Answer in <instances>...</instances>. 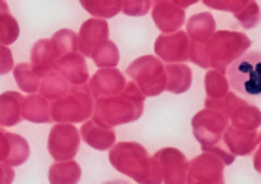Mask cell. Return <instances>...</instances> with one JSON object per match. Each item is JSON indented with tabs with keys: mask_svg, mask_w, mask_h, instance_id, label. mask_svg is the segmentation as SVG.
<instances>
[{
	"mask_svg": "<svg viewBox=\"0 0 261 184\" xmlns=\"http://www.w3.org/2000/svg\"><path fill=\"white\" fill-rule=\"evenodd\" d=\"M64 81L70 82V84L76 85H85L88 77H89V73H88V66H86V61L85 58L79 55L77 52H73V54H68L63 58H60L55 64L54 68Z\"/></svg>",
	"mask_w": 261,
	"mask_h": 184,
	"instance_id": "cell-13",
	"label": "cell"
},
{
	"mask_svg": "<svg viewBox=\"0 0 261 184\" xmlns=\"http://www.w3.org/2000/svg\"><path fill=\"white\" fill-rule=\"evenodd\" d=\"M79 129L68 123H58L50 129L48 150L57 162L73 161L79 149Z\"/></svg>",
	"mask_w": 261,
	"mask_h": 184,
	"instance_id": "cell-7",
	"label": "cell"
},
{
	"mask_svg": "<svg viewBox=\"0 0 261 184\" xmlns=\"http://www.w3.org/2000/svg\"><path fill=\"white\" fill-rule=\"evenodd\" d=\"M14 77L21 91L27 94H36L40 88L43 76L32 67L30 63H21L14 68Z\"/></svg>",
	"mask_w": 261,
	"mask_h": 184,
	"instance_id": "cell-25",
	"label": "cell"
},
{
	"mask_svg": "<svg viewBox=\"0 0 261 184\" xmlns=\"http://www.w3.org/2000/svg\"><path fill=\"white\" fill-rule=\"evenodd\" d=\"M165 68L166 88L174 94H182L192 86V70L184 64H169Z\"/></svg>",
	"mask_w": 261,
	"mask_h": 184,
	"instance_id": "cell-21",
	"label": "cell"
},
{
	"mask_svg": "<svg viewBox=\"0 0 261 184\" xmlns=\"http://www.w3.org/2000/svg\"><path fill=\"white\" fill-rule=\"evenodd\" d=\"M14 67V55L5 45H0V74H8Z\"/></svg>",
	"mask_w": 261,
	"mask_h": 184,
	"instance_id": "cell-37",
	"label": "cell"
},
{
	"mask_svg": "<svg viewBox=\"0 0 261 184\" xmlns=\"http://www.w3.org/2000/svg\"><path fill=\"white\" fill-rule=\"evenodd\" d=\"M223 162L212 154H202L187 165L186 184L223 183Z\"/></svg>",
	"mask_w": 261,
	"mask_h": 184,
	"instance_id": "cell-9",
	"label": "cell"
},
{
	"mask_svg": "<svg viewBox=\"0 0 261 184\" xmlns=\"http://www.w3.org/2000/svg\"><path fill=\"white\" fill-rule=\"evenodd\" d=\"M125 86V77L117 70H99L97 74L91 79L89 89L92 95L97 98L102 97H113L117 95Z\"/></svg>",
	"mask_w": 261,
	"mask_h": 184,
	"instance_id": "cell-15",
	"label": "cell"
},
{
	"mask_svg": "<svg viewBox=\"0 0 261 184\" xmlns=\"http://www.w3.org/2000/svg\"><path fill=\"white\" fill-rule=\"evenodd\" d=\"M218 184H224V181H223V183H218Z\"/></svg>",
	"mask_w": 261,
	"mask_h": 184,
	"instance_id": "cell-43",
	"label": "cell"
},
{
	"mask_svg": "<svg viewBox=\"0 0 261 184\" xmlns=\"http://www.w3.org/2000/svg\"><path fill=\"white\" fill-rule=\"evenodd\" d=\"M15 178L14 168L8 167L6 164H0V184H12Z\"/></svg>",
	"mask_w": 261,
	"mask_h": 184,
	"instance_id": "cell-40",
	"label": "cell"
},
{
	"mask_svg": "<svg viewBox=\"0 0 261 184\" xmlns=\"http://www.w3.org/2000/svg\"><path fill=\"white\" fill-rule=\"evenodd\" d=\"M81 175V167L76 161L55 162L49 168L48 174L50 184H77Z\"/></svg>",
	"mask_w": 261,
	"mask_h": 184,
	"instance_id": "cell-22",
	"label": "cell"
},
{
	"mask_svg": "<svg viewBox=\"0 0 261 184\" xmlns=\"http://www.w3.org/2000/svg\"><path fill=\"white\" fill-rule=\"evenodd\" d=\"M11 151V143L8 138V133L0 129V162H5Z\"/></svg>",
	"mask_w": 261,
	"mask_h": 184,
	"instance_id": "cell-39",
	"label": "cell"
},
{
	"mask_svg": "<svg viewBox=\"0 0 261 184\" xmlns=\"http://www.w3.org/2000/svg\"><path fill=\"white\" fill-rule=\"evenodd\" d=\"M231 122L236 129L242 131H257L260 126V112L254 106L244 104L239 107L233 115H231Z\"/></svg>",
	"mask_w": 261,
	"mask_h": 184,
	"instance_id": "cell-26",
	"label": "cell"
},
{
	"mask_svg": "<svg viewBox=\"0 0 261 184\" xmlns=\"http://www.w3.org/2000/svg\"><path fill=\"white\" fill-rule=\"evenodd\" d=\"M153 6L151 2L147 0H130V2H122V11L123 14L129 17H143L150 11Z\"/></svg>",
	"mask_w": 261,
	"mask_h": 184,
	"instance_id": "cell-35",
	"label": "cell"
},
{
	"mask_svg": "<svg viewBox=\"0 0 261 184\" xmlns=\"http://www.w3.org/2000/svg\"><path fill=\"white\" fill-rule=\"evenodd\" d=\"M158 161L162 181L165 184H186L187 181V161L184 154L177 149H162L154 154Z\"/></svg>",
	"mask_w": 261,
	"mask_h": 184,
	"instance_id": "cell-10",
	"label": "cell"
},
{
	"mask_svg": "<svg viewBox=\"0 0 261 184\" xmlns=\"http://www.w3.org/2000/svg\"><path fill=\"white\" fill-rule=\"evenodd\" d=\"M228 86L245 97H258L261 94V55L249 52L238 58L227 68Z\"/></svg>",
	"mask_w": 261,
	"mask_h": 184,
	"instance_id": "cell-4",
	"label": "cell"
},
{
	"mask_svg": "<svg viewBox=\"0 0 261 184\" xmlns=\"http://www.w3.org/2000/svg\"><path fill=\"white\" fill-rule=\"evenodd\" d=\"M202 150L205 151V153H208V154L215 156V157H217V159H220L224 165L231 164V162H233V159H234V156H233L231 153H226V151L221 150V149H218V147H214V149H210V147H202Z\"/></svg>",
	"mask_w": 261,
	"mask_h": 184,
	"instance_id": "cell-38",
	"label": "cell"
},
{
	"mask_svg": "<svg viewBox=\"0 0 261 184\" xmlns=\"http://www.w3.org/2000/svg\"><path fill=\"white\" fill-rule=\"evenodd\" d=\"M189 48H190V42L184 32H178L169 36L162 34L158 37L154 45L156 54L166 63L189 60Z\"/></svg>",
	"mask_w": 261,
	"mask_h": 184,
	"instance_id": "cell-11",
	"label": "cell"
},
{
	"mask_svg": "<svg viewBox=\"0 0 261 184\" xmlns=\"http://www.w3.org/2000/svg\"><path fill=\"white\" fill-rule=\"evenodd\" d=\"M82 8H85L94 17L112 18L122 11V2L110 0H81Z\"/></svg>",
	"mask_w": 261,
	"mask_h": 184,
	"instance_id": "cell-29",
	"label": "cell"
},
{
	"mask_svg": "<svg viewBox=\"0 0 261 184\" xmlns=\"http://www.w3.org/2000/svg\"><path fill=\"white\" fill-rule=\"evenodd\" d=\"M244 101L238 100V97L234 94H231V92H228L227 95H224L223 98H218V100L206 98V101H205L206 109L214 110V112L223 115L224 117L231 116L239 109V106H244Z\"/></svg>",
	"mask_w": 261,
	"mask_h": 184,
	"instance_id": "cell-31",
	"label": "cell"
},
{
	"mask_svg": "<svg viewBox=\"0 0 261 184\" xmlns=\"http://www.w3.org/2000/svg\"><path fill=\"white\" fill-rule=\"evenodd\" d=\"M70 88L71 86L68 85V82L64 81L55 70H52V71H49L43 76L39 91H40L43 98H46L48 101H57L63 98L64 95H67Z\"/></svg>",
	"mask_w": 261,
	"mask_h": 184,
	"instance_id": "cell-24",
	"label": "cell"
},
{
	"mask_svg": "<svg viewBox=\"0 0 261 184\" xmlns=\"http://www.w3.org/2000/svg\"><path fill=\"white\" fill-rule=\"evenodd\" d=\"M114 169L135 180L138 184H162V172L158 161L150 157L144 147L137 143H119L110 151Z\"/></svg>",
	"mask_w": 261,
	"mask_h": 184,
	"instance_id": "cell-1",
	"label": "cell"
},
{
	"mask_svg": "<svg viewBox=\"0 0 261 184\" xmlns=\"http://www.w3.org/2000/svg\"><path fill=\"white\" fill-rule=\"evenodd\" d=\"M19 36V25L9 11L0 12V45H12Z\"/></svg>",
	"mask_w": 261,
	"mask_h": 184,
	"instance_id": "cell-32",
	"label": "cell"
},
{
	"mask_svg": "<svg viewBox=\"0 0 261 184\" xmlns=\"http://www.w3.org/2000/svg\"><path fill=\"white\" fill-rule=\"evenodd\" d=\"M189 58L195 63L196 66H199V67H210L208 52H206V46H205L203 43H197V42L190 43V48H189Z\"/></svg>",
	"mask_w": 261,
	"mask_h": 184,
	"instance_id": "cell-36",
	"label": "cell"
},
{
	"mask_svg": "<svg viewBox=\"0 0 261 184\" xmlns=\"http://www.w3.org/2000/svg\"><path fill=\"white\" fill-rule=\"evenodd\" d=\"M104 184H129V183L122 181V180H114V181H107V183H104Z\"/></svg>",
	"mask_w": 261,
	"mask_h": 184,
	"instance_id": "cell-42",
	"label": "cell"
},
{
	"mask_svg": "<svg viewBox=\"0 0 261 184\" xmlns=\"http://www.w3.org/2000/svg\"><path fill=\"white\" fill-rule=\"evenodd\" d=\"M22 119L33 123H48L50 117V106L42 95H29L22 101Z\"/></svg>",
	"mask_w": 261,
	"mask_h": 184,
	"instance_id": "cell-20",
	"label": "cell"
},
{
	"mask_svg": "<svg viewBox=\"0 0 261 184\" xmlns=\"http://www.w3.org/2000/svg\"><path fill=\"white\" fill-rule=\"evenodd\" d=\"M192 126H193V134L196 140L200 143V146L210 147V146H215L220 141L223 131H226L227 117L214 110L205 109L193 117Z\"/></svg>",
	"mask_w": 261,
	"mask_h": 184,
	"instance_id": "cell-8",
	"label": "cell"
},
{
	"mask_svg": "<svg viewBox=\"0 0 261 184\" xmlns=\"http://www.w3.org/2000/svg\"><path fill=\"white\" fill-rule=\"evenodd\" d=\"M50 45L57 54V58H63L68 54H73L77 50V34L73 30L68 29H63L60 32L52 36L50 39Z\"/></svg>",
	"mask_w": 261,
	"mask_h": 184,
	"instance_id": "cell-28",
	"label": "cell"
},
{
	"mask_svg": "<svg viewBox=\"0 0 261 184\" xmlns=\"http://www.w3.org/2000/svg\"><path fill=\"white\" fill-rule=\"evenodd\" d=\"M3 11H9V8H8V3L6 2L0 0V12H3Z\"/></svg>",
	"mask_w": 261,
	"mask_h": 184,
	"instance_id": "cell-41",
	"label": "cell"
},
{
	"mask_svg": "<svg viewBox=\"0 0 261 184\" xmlns=\"http://www.w3.org/2000/svg\"><path fill=\"white\" fill-rule=\"evenodd\" d=\"M187 30L193 42L197 43H205L208 42L215 30V19L211 14H199L189 19L187 22Z\"/></svg>",
	"mask_w": 261,
	"mask_h": 184,
	"instance_id": "cell-23",
	"label": "cell"
},
{
	"mask_svg": "<svg viewBox=\"0 0 261 184\" xmlns=\"http://www.w3.org/2000/svg\"><path fill=\"white\" fill-rule=\"evenodd\" d=\"M144 110V97L135 84H129L125 92L113 97H102L95 102L94 122L102 126H114L134 122Z\"/></svg>",
	"mask_w": 261,
	"mask_h": 184,
	"instance_id": "cell-2",
	"label": "cell"
},
{
	"mask_svg": "<svg viewBox=\"0 0 261 184\" xmlns=\"http://www.w3.org/2000/svg\"><path fill=\"white\" fill-rule=\"evenodd\" d=\"M224 141L233 156H248L254 149L258 147L260 133L228 128L224 135Z\"/></svg>",
	"mask_w": 261,
	"mask_h": 184,
	"instance_id": "cell-16",
	"label": "cell"
},
{
	"mask_svg": "<svg viewBox=\"0 0 261 184\" xmlns=\"http://www.w3.org/2000/svg\"><path fill=\"white\" fill-rule=\"evenodd\" d=\"M83 141L95 150H107L114 143V133L109 128H102L94 120H88L83 123L81 129Z\"/></svg>",
	"mask_w": 261,
	"mask_h": 184,
	"instance_id": "cell-18",
	"label": "cell"
},
{
	"mask_svg": "<svg viewBox=\"0 0 261 184\" xmlns=\"http://www.w3.org/2000/svg\"><path fill=\"white\" fill-rule=\"evenodd\" d=\"M109 36V25L99 19H88L81 27V33L77 37V49L83 55L91 57L92 52L98 46L107 40Z\"/></svg>",
	"mask_w": 261,
	"mask_h": 184,
	"instance_id": "cell-12",
	"label": "cell"
},
{
	"mask_svg": "<svg viewBox=\"0 0 261 184\" xmlns=\"http://www.w3.org/2000/svg\"><path fill=\"white\" fill-rule=\"evenodd\" d=\"M205 84H206L208 98H211V100L223 98L224 95L228 94L227 79L224 77V74H221L218 71H208Z\"/></svg>",
	"mask_w": 261,
	"mask_h": 184,
	"instance_id": "cell-33",
	"label": "cell"
},
{
	"mask_svg": "<svg viewBox=\"0 0 261 184\" xmlns=\"http://www.w3.org/2000/svg\"><path fill=\"white\" fill-rule=\"evenodd\" d=\"M57 61H58V58H57V54L50 45V40L42 39V40L34 43L32 49V63L30 64L37 73L45 76L46 73L55 68Z\"/></svg>",
	"mask_w": 261,
	"mask_h": 184,
	"instance_id": "cell-19",
	"label": "cell"
},
{
	"mask_svg": "<svg viewBox=\"0 0 261 184\" xmlns=\"http://www.w3.org/2000/svg\"><path fill=\"white\" fill-rule=\"evenodd\" d=\"M91 57L98 67H114L120 60V55L116 49V45L110 40L102 42L97 49L92 52Z\"/></svg>",
	"mask_w": 261,
	"mask_h": 184,
	"instance_id": "cell-30",
	"label": "cell"
},
{
	"mask_svg": "<svg viewBox=\"0 0 261 184\" xmlns=\"http://www.w3.org/2000/svg\"><path fill=\"white\" fill-rule=\"evenodd\" d=\"M258 5L255 2H246L244 8L234 14L236 19L244 25L245 29H254L260 21Z\"/></svg>",
	"mask_w": 261,
	"mask_h": 184,
	"instance_id": "cell-34",
	"label": "cell"
},
{
	"mask_svg": "<svg viewBox=\"0 0 261 184\" xmlns=\"http://www.w3.org/2000/svg\"><path fill=\"white\" fill-rule=\"evenodd\" d=\"M8 138L11 143V151H9V156L6 157V161L3 164L12 168L22 165L30 156V147H29L27 140L21 135L12 134V133H8Z\"/></svg>",
	"mask_w": 261,
	"mask_h": 184,
	"instance_id": "cell-27",
	"label": "cell"
},
{
	"mask_svg": "<svg viewBox=\"0 0 261 184\" xmlns=\"http://www.w3.org/2000/svg\"><path fill=\"white\" fill-rule=\"evenodd\" d=\"M251 46V40L244 33L236 32H217L212 34L211 42L206 46L210 67L215 68V71L224 74L228 66L234 63L246 48Z\"/></svg>",
	"mask_w": 261,
	"mask_h": 184,
	"instance_id": "cell-3",
	"label": "cell"
},
{
	"mask_svg": "<svg viewBox=\"0 0 261 184\" xmlns=\"http://www.w3.org/2000/svg\"><path fill=\"white\" fill-rule=\"evenodd\" d=\"M94 102L91 97V89L86 85L70 88L63 98L54 101L50 106V117L58 123H77L83 122L92 115Z\"/></svg>",
	"mask_w": 261,
	"mask_h": 184,
	"instance_id": "cell-5",
	"label": "cell"
},
{
	"mask_svg": "<svg viewBox=\"0 0 261 184\" xmlns=\"http://www.w3.org/2000/svg\"><path fill=\"white\" fill-rule=\"evenodd\" d=\"M151 14L156 25L165 33L177 32L184 24V11L174 2H156Z\"/></svg>",
	"mask_w": 261,
	"mask_h": 184,
	"instance_id": "cell-14",
	"label": "cell"
},
{
	"mask_svg": "<svg viewBox=\"0 0 261 184\" xmlns=\"http://www.w3.org/2000/svg\"><path fill=\"white\" fill-rule=\"evenodd\" d=\"M126 73L135 81L140 92L147 97H156L166 88L165 68L162 63L151 55L137 58Z\"/></svg>",
	"mask_w": 261,
	"mask_h": 184,
	"instance_id": "cell-6",
	"label": "cell"
},
{
	"mask_svg": "<svg viewBox=\"0 0 261 184\" xmlns=\"http://www.w3.org/2000/svg\"><path fill=\"white\" fill-rule=\"evenodd\" d=\"M22 101L24 97L15 91L0 95V126H15L22 120Z\"/></svg>",
	"mask_w": 261,
	"mask_h": 184,
	"instance_id": "cell-17",
	"label": "cell"
}]
</instances>
